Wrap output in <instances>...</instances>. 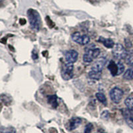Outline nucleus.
I'll return each instance as SVG.
<instances>
[{"mask_svg":"<svg viewBox=\"0 0 133 133\" xmlns=\"http://www.w3.org/2000/svg\"><path fill=\"white\" fill-rule=\"evenodd\" d=\"M124 92L121 89L118 87L113 88L110 91V98L115 104H118L123 98Z\"/></svg>","mask_w":133,"mask_h":133,"instance_id":"423d86ee","label":"nucleus"},{"mask_svg":"<svg viewBox=\"0 0 133 133\" xmlns=\"http://www.w3.org/2000/svg\"><path fill=\"white\" fill-rule=\"evenodd\" d=\"M73 69H74V66L73 63L66 62L63 65L61 69V76L64 80L68 81L73 78Z\"/></svg>","mask_w":133,"mask_h":133,"instance_id":"39448f33","label":"nucleus"},{"mask_svg":"<svg viewBox=\"0 0 133 133\" xmlns=\"http://www.w3.org/2000/svg\"><path fill=\"white\" fill-rule=\"evenodd\" d=\"M123 78L125 80H132L133 79V66H130V68H129L127 71L124 72V75H123Z\"/></svg>","mask_w":133,"mask_h":133,"instance_id":"2eb2a0df","label":"nucleus"},{"mask_svg":"<svg viewBox=\"0 0 133 133\" xmlns=\"http://www.w3.org/2000/svg\"><path fill=\"white\" fill-rule=\"evenodd\" d=\"M95 96L98 101L100 103H101L103 104H104V106H106L107 104V100L106 97L103 92H97V93H96Z\"/></svg>","mask_w":133,"mask_h":133,"instance_id":"dca6fc26","label":"nucleus"},{"mask_svg":"<svg viewBox=\"0 0 133 133\" xmlns=\"http://www.w3.org/2000/svg\"><path fill=\"white\" fill-rule=\"evenodd\" d=\"M128 51H127L124 46L121 43L115 44L113 48L112 49V54L115 59L118 60L124 59L127 57Z\"/></svg>","mask_w":133,"mask_h":133,"instance_id":"20e7f679","label":"nucleus"},{"mask_svg":"<svg viewBox=\"0 0 133 133\" xmlns=\"http://www.w3.org/2000/svg\"><path fill=\"white\" fill-rule=\"evenodd\" d=\"M82 120L79 117H73L69 121V129L71 130H75L81 124Z\"/></svg>","mask_w":133,"mask_h":133,"instance_id":"9b49d317","label":"nucleus"},{"mask_svg":"<svg viewBox=\"0 0 133 133\" xmlns=\"http://www.w3.org/2000/svg\"><path fill=\"white\" fill-rule=\"evenodd\" d=\"M89 77L91 79L94 80H99L102 77V72H97V71H91L89 73Z\"/></svg>","mask_w":133,"mask_h":133,"instance_id":"f3484780","label":"nucleus"},{"mask_svg":"<svg viewBox=\"0 0 133 133\" xmlns=\"http://www.w3.org/2000/svg\"><path fill=\"white\" fill-rule=\"evenodd\" d=\"M108 69L110 71L111 75L115 77V76H118L124 73V65L121 62V61L118 62H115V61H110L107 65Z\"/></svg>","mask_w":133,"mask_h":133,"instance_id":"7ed1b4c3","label":"nucleus"},{"mask_svg":"<svg viewBox=\"0 0 133 133\" xmlns=\"http://www.w3.org/2000/svg\"><path fill=\"white\" fill-rule=\"evenodd\" d=\"M92 129H93V125H92V123H89V124H87L86 127H85L84 133H91Z\"/></svg>","mask_w":133,"mask_h":133,"instance_id":"aec40b11","label":"nucleus"},{"mask_svg":"<svg viewBox=\"0 0 133 133\" xmlns=\"http://www.w3.org/2000/svg\"><path fill=\"white\" fill-rule=\"evenodd\" d=\"M65 59L67 63H75L78 59L79 54L75 50L71 49L69 51H66L65 53Z\"/></svg>","mask_w":133,"mask_h":133,"instance_id":"1a4fd4ad","label":"nucleus"},{"mask_svg":"<svg viewBox=\"0 0 133 133\" xmlns=\"http://www.w3.org/2000/svg\"><path fill=\"white\" fill-rule=\"evenodd\" d=\"M125 62L127 65H133V51H128L127 55V57L124 59Z\"/></svg>","mask_w":133,"mask_h":133,"instance_id":"a211bd4d","label":"nucleus"},{"mask_svg":"<svg viewBox=\"0 0 133 133\" xmlns=\"http://www.w3.org/2000/svg\"><path fill=\"white\" fill-rule=\"evenodd\" d=\"M27 15H28L31 27L36 31H39L41 25V18L39 14H38L37 11L30 9L27 11Z\"/></svg>","mask_w":133,"mask_h":133,"instance_id":"f03ea898","label":"nucleus"},{"mask_svg":"<svg viewBox=\"0 0 133 133\" xmlns=\"http://www.w3.org/2000/svg\"><path fill=\"white\" fill-rule=\"evenodd\" d=\"M109 115H110V114H109V111H107V110H104V111L103 112V113L101 114V117L103 119L107 120L109 118Z\"/></svg>","mask_w":133,"mask_h":133,"instance_id":"412c9836","label":"nucleus"},{"mask_svg":"<svg viewBox=\"0 0 133 133\" xmlns=\"http://www.w3.org/2000/svg\"><path fill=\"white\" fill-rule=\"evenodd\" d=\"M85 53L83 55V61L87 63H90L95 59L98 57L101 53V50L96 48L94 44H91L87 46L85 49Z\"/></svg>","mask_w":133,"mask_h":133,"instance_id":"f257e3e1","label":"nucleus"},{"mask_svg":"<svg viewBox=\"0 0 133 133\" xmlns=\"http://www.w3.org/2000/svg\"><path fill=\"white\" fill-rule=\"evenodd\" d=\"M122 114L127 125L133 129V113H132L127 109H122Z\"/></svg>","mask_w":133,"mask_h":133,"instance_id":"9d476101","label":"nucleus"},{"mask_svg":"<svg viewBox=\"0 0 133 133\" xmlns=\"http://www.w3.org/2000/svg\"><path fill=\"white\" fill-rule=\"evenodd\" d=\"M47 103L51 105L53 108L56 109L59 105V103H58L57 97L56 95H49L47 96Z\"/></svg>","mask_w":133,"mask_h":133,"instance_id":"ddd939ff","label":"nucleus"},{"mask_svg":"<svg viewBox=\"0 0 133 133\" xmlns=\"http://www.w3.org/2000/svg\"><path fill=\"white\" fill-rule=\"evenodd\" d=\"M107 63V58L105 57H102L97 60H96L91 66V71L102 72L104 66Z\"/></svg>","mask_w":133,"mask_h":133,"instance_id":"6e6552de","label":"nucleus"},{"mask_svg":"<svg viewBox=\"0 0 133 133\" xmlns=\"http://www.w3.org/2000/svg\"><path fill=\"white\" fill-rule=\"evenodd\" d=\"M98 41L102 43L104 45V47L108 49H112L115 45L112 39H106V38L102 37L99 38Z\"/></svg>","mask_w":133,"mask_h":133,"instance_id":"f8f14e48","label":"nucleus"},{"mask_svg":"<svg viewBox=\"0 0 133 133\" xmlns=\"http://www.w3.org/2000/svg\"><path fill=\"white\" fill-rule=\"evenodd\" d=\"M0 133H16V130L15 128L12 127H2L0 129Z\"/></svg>","mask_w":133,"mask_h":133,"instance_id":"6ab92c4d","label":"nucleus"},{"mask_svg":"<svg viewBox=\"0 0 133 133\" xmlns=\"http://www.w3.org/2000/svg\"><path fill=\"white\" fill-rule=\"evenodd\" d=\"M124 104L127 107V109L133 113V97L129 96L127 97L124 101Z\"/></svg>","mask_w":133,"mask_h":133,"instance_id":"4468645a","label":"nucleus"},{"mask_svg":"<svg viewBox=\"0 0 133 133\" xmlns=\"http://www.w3.org/2000/svg\"><path fill=\"white\" fill-rule=\"evenodd\" d=\"M2 1H3V0H1V2H2Z\"/></svg>","mask_w":133,"mask_h":133,"instance_id":"5701e85b","label":"nucleus"},{"mask_svg":"<svg viewBox=\"0 0 133 133\" xmlns=\"http://www.w3.org/2000/svg\"><path fill=\"white\" fill-rule=\"evenodd\" d=\"M32 58H33L34 60H35V59H37L38 58V55L35 50H33V51H32Z\"/></svg>","mask_w":133,"mask_h":133,"instance_id":"4be33fe9","label":"nucleus"},{"mask_svg":"<svg viewBox=\"0 0 133 133\" xmlns=\"http://www.w3.org/2000/svg\"><path fill=\"white\" fill-rule=\"evenodd\" d=\"M73 41L81 45H86L90 41V37L87 35H81L79 32H75L71 35Z\"/></svg>","mask_w":133,"mask_h":133,"instance_id":"0eeeda50","label":"nucleus"}]
</instances>
